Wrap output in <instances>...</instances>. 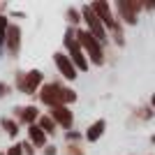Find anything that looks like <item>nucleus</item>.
<instances>
[{
    "instance_id": "nucleus-1",
    "label": "nucleus",
    "mask_w": 155,
    "mask_h": 155,
    "mask_svg": "<svg viewBox=\"0 0 155 155\" xmlns=\"http://www.w3.org/2000/svg\"><path fill=\"white\" fill-rule=\"evenodd\" d=\"M39 102L46 104V107H70L72 102H77V93L63 86L60 81H51V84H44L42 86V91L37 93Z\"/></svg>"
},
{
    "instance_id": "nucleus-2",
    "label": "nucleus",
    "mask_w": 155,
    "mask_h": 155,
    "mask_svg": "<svg viewBox=\"0 0 155 155\" xmlns=\"http://www.w3.org/2000/svg\"><path fill=\"white\" fill-rule=\"evenodd\" d=\"M63 44H65V49H67V56L72 58V63L77 65V70L88 72V67H91V60H88L86 51L81 49V44H79V39H77V28H67V30H65Z\"/></svg>"
},
{
    "instance_id": "nucleus-3",
    "label": "nucleus",
    "mask_w": 155,
    "mask_h": 155,
    "mask_svg": "<svg viewBox=\"0 0 155 155\" xmlns=\"http://www.w3.org/2000/svg\"><path fill=\"white\" fill-rule=\"evenodd\" d=\"M77 39H79V44H81V49L86 51V56H88V60H91L93 65H104V46L97 42L95 37H93L91 32L86 30V28H77Z\"/></svg>"
},
{
    "instance_id": "nucleus-4",
    "label": "nucleus",
    "mask_w": 155,
    "mask_h": 155,
    "mask_svg": "<svg viewBox=\"0 0 155 155\" xmlns=\"http://www.w3.org/2000/svg\"><path fill=\"white\" fill-rule=\"evenodd\" d=\"M116 19L120 23H127V26H137L139 21V12L143 9V0H118L116 5Z\"/></svg>"
},
{
    "instance_id": "nucleus-5",
    "label": "nucleus",
    "mask_w": 155,
    "mask_h": 155,
    "mask_svg": "<svg viewBox=\"0 0 155 155\" xmlns=\"http://www.w3.org/2000/svg\"><path fill=\"white\" fill-rule=\"evenodd\" d=\"M81 14H84L86 30L91 32L100 44H107V42H109V32H107V28H104V23L100 21V16L93 12V7L91 5H81Z\"/></svg>"
},
{
    "instance_id": "nucleus-6",
    "label": "nucleus",
    "mask_w": 155,
    "mask_h": 155,
    "mask_svg": "<svg viewBox=\"0 0 155 155\" xmlns=\"http://www.w3.org/2000/svg\"><path fill=\"white\" fill-rule=\"evenodd\" d=\"M53 65H56V70L63 74V79H67V81H74V79L79 77L77 65L72 63V58L67 56V53H63V51L53 53Z\"/></svg>"
},
{
    "instance_id": "nucleus-7",
    "label": "nucleus",
    "mask_w": 155,
    "mask_h": 155,
    "mask_svg": "<svg viewBox=\"0 0 155 155\" xmlns=\"http://www.w3.org/2000/svg\"><path fill=\"white\" fill-rule=\"evenodd\" d=\"M39 109L35 107V104H28V107H14V120L19 125H26V127H30V125H35L39 120Z\"/></svg>"
},
{
    "instance_id": "nucleus-8",
    "label": "nucleus",
    "mask_w": 155,
    "mask_h": 155,
    "mask_svg": "<svg viewBox=\"0 0 155 155\" xmlns=\"http://www.w3.org/2000/svg\"><path fill=\"white\" fill-rule=\"evenodd\" d=\"M49 116L56 120V125L58 127H63L65 132H70L72 125H74V114L70 111V107H53L51 111H49Z\"/></svg>"
},
{
    "instance_id": "nucleus-9",
    "label": "nucleus",
    "mask_w": 155,
    "mask_h": 155,
    "mask_svg": "<svg viewBox=\"0 0 155 155\" xmlns=\"http://www.w3.org/2000/svg\"><path fill=\"white\" fill-rule=\"evenodd\" d=\"M21 51V28L16 23H9V30H7V46H5V53L9 58H16Z\"/></svg>"
},
{
    "instance_id": "nucleus-10",
    "label": "nucleus",
    "mask_w": 155,
    "mask_h": 155,
    "mask_svg": "<svg viewBox=\"0 0 155 155\" xmlns=\"http://www.w3.org/2000/svg\"><path fill=\"white\" fill-rule=\"evenodd\" d=\"M42 84H44V74L39 70H28L26 72V88H23V93H26V95H37V93L42 91Z\"/></svg>"
},
{
    "instance_id": "nucleus-11",
    "label": "nucleus",
    "mask_w": 155,
    "mask_h": 155,
    "mask_svg": "<svg viewBox=\"0 0 155 155\" xmlns=\"http://www.w3.org/2000/svg\"><path fill=\"white\" fill-rule=\"evenodd\" d=\"M46 139H49V137H46L44 132L39 130V125H37V123L28 127V141H30L35 148H42V150H44L46 146H49V143H46Z\"/></svg>"
},
{
    "instance_id": "nucleus-12",
    "label": "nucleus",
    "mask_w": 155,
    "mask_h": 155,
    "mask_svg": "<svg viewBox=\"0 0 155 155\" xmlns=\"http://www.w3.org/2000/svg\"><path fill=\"white\" fill-rule=\"evenodd\" d=\"M104 130H107V120H104V118H100V120L91 123V127L84 132V139H86V141H91V143H95L97 139L104 134Z\"/></svg>"
},
{
    "instance_id": "nucleus-13",
    "label": "nucleus",
    "mask_w": 155,
    "mask_h": 155,
    "mask_svg": "<svg viewBox=\"0 0 155 155\" xmlns=\"http://www.w3.org/2000/svg\"><path fill=\"white\" fill-rule=\"evenodd\" d=\"M37 125H39V130H42L46 137H51V134H56V132H58V125H56V120H53L49 114H42V116H39V120H37Z\"/></svg>"
},
{
    "instance_id": "nucleus-14",
    "label": "nucleus",
    "mask_w": 155,
    "mask_h": 155,
    "mask_svg": "<svg viewBox=\"0 0 155 155\" xmlns=\"http://www.w3.org/2000/svg\"><path fill=\"white\" fill-rule=\"evenodd\" d=\"M65 19H67V23H70V28H77L79 23L84 21V14H81L79 7H70V9L65 12Z\"/></svg>"
},
{
    "instance_id": "nucleus-15",
    "label": "nucleus",
    "mask_w": 155,
    "mask_h": 155,
    "mask_svg": "<svg viewBox=\"0 0 155 155\" xmlns=\"http://www.w3.org/2000/svg\"><path fill=\"white\" fill-rule=\"evenodd\" d=\"M7 30H9V21H7L5 14H0V56L5 53V46H7Z\"/></svg>"
},
{
    "instance_id": "nucleus-16",
    "label": "nucleus",
    "mask_w": 155,
    "mask_h": 155,
    "mask_svg": "<svg viewBox=\"0 0 155 155\" xmlns=\"http://www.w3.org/2000/svg\"><path fill=\"white\" fill-rule=\"evenodd\" d=\"M0 127H2V132H7V137H16L19 134V123L14 120V118H2L0 120Z\"/></svg>"
},
{
    "instance_id": "nucleus-17",
    "label": "nucleus",
    "mask_w": 155,
    "mask_h": 155,
    "mask_svg": "<svg viewBox=\"0 0 155 155\" xmlns=\"http://www.w3.org/2000/svg\"><path fill=\"white\" fill-rule=\"evenodd\" d=\"M134 116L146 123V120H150V118L155 116V111L150 109V104H141V107H137V109H134Z\"/></svg>"
},
{
    "instance_id": "nucleus-18",
    "label": "nucleus",
    "mask_w": 155,
    "mask_h": 155,
    "mask_svg": "<svg viewBox=\"0 0 155 155\" xmlns=\"http://www.w3.org/2000/svg\"><path fill=\"white\" fill-rule=\"evenodd\" d=\"M63 155H86V150L81 148V143H65Z\"/></svg>"
},
{
    "instance_id": "nucleus-19",
    "label": "nucleus",
    "mask_w": 155,
    "mask_h": 155,
    "mask_svg": "<svg viewBox=\"0 0 155 155\" xmlns=\"http://www.w3.org/2000/svg\"><path fill=\"white\" fill-rule=\"evenodd\" d=\"M14 88L19 93H23V88H26V72H16L14 74Z\"/></svg>"
},
{
    "instance_id": "nucleus-20",
    "label": "nucleus",
    "mask_w": 155,
    "mask_h": 155,
    "mask_svg": "<svg viewBox=\"0 0 155 155\" xmlns=\"http://www.w3.org/2000/svg\"><path fill=\"white\" fill-rule=\"evenodd\" d=\"M65 141H67V143H77V141H81V132H77V130L65 132Z\"/></svg>"
},
{
    "instance_id": "nucleus-21",
    "label": "nucleus",
    "mask_w": 155,
    "mask_h": 155,
    "mask_svg": "<svg viewBox=\"0 0 155 155\" xmlns=\"http://www.w3.org/2000/svg\"><path fill=\"white\" fill-rule=\"evenodd\" d=\"M5 153H7V155H26V153H23V146H21V143H14V146H9Z\"/></svg>"
},
{
    "instance_id": "nucleus-22",
    "label": "nucleus",
    "mask_w": 155,
    "mask_h": 155,
    "mask_svg": "<svg viewBox=\"0 0 155 155\" xmlns=\"http://www.w3.org/2000/svg\"><path fill=\"white\" fill-rule=\"evenodd\" d=\"M12 93V84H7V81H0V97H7Z\"/></svg>"
},
{
    "instance_id": "nucleus-23",
    "label": "nucleus",
    "mask_w": 155,
    "mask_h": 155,
    "mask_svg": "<svg viewBox=\"0 0 155 155\" xmlns=\"http://www.w3.org/2000/svg\"><path fill=\"white\" fill-rule=\"evenodd\" d=\"M21 146H23V153L26 155H35V146L30 141H21Z\"/></svg>"
},
{
    "instance_id": "nucleus-24",
    "label": "nucleus",
    "mask_w": 155,
    "mask_h": 155,
    "mask_svg": "<svg viewBox=\"0 0 155 155\" xmlns=\"http://www.w3.org/2000/svg\"><path fill=\"white\" fill-rule=\"evenodd\" d=\"M42 153H44V155H58V148H56L53 143H49V146H46V148L42 150Z\"/></svg>"
},
{
    "instance_id": "nucleus-25",
    "label": "nucleus",
    "mask_w": 155,
    "mask_h": 155,
    "mask_svg": "<svg viewBox=\"0 0 155 155\" xmlns=\"http://www.w3.org/2000/svg\"><path fill=\"white\" fill-rule=\"evenodd\" d=\"M143 9L146 12H155V0H143Z\"/></svg>"
},
{
    "instance_id": "nucleus-26",
    "label": "nucleus",
    "mask_w": 155,
    "mask_h": 155,
    "mask_svg": "<svg viewBox=\"0 0 155 155\" xmlns=\"http://www.w3.org/2000/svg\"><path fill=\"white\" fill-rule=\"evenodd\" d=\"M148 104H150V109L155 111V93H153V95H150V102H148Z\"/></svg>"
},
{
    "instance_id": "nucleus-27",
    "label": "nucleus",
    "mask_w": 155,
    "mask_h": 155,
    "mask_svg": "<svg viewBox=\"0 0 155 155\" xmlns=\"http://www.w3.org/2000/svg\"><path fill=\"white\" fill-rule=\"evenodd\" d=\"M150 143H153V146H155V134H150Z\"/></svg>"
},
{
    "instance_id": "nucleus-28",
    "label": "nucleus",
    "mask_w": 155,
    "mask_h": 155,
    "mask_svg": "<svg viewBox=\"0 0 155 155\" xmlns=\"http://www.w3.org/2000/svg\"><path fill=\"white\" fill-rule=\"evenodd\" d=\"M0 155H7V153H5V150H0Z\"/></svg>"
},
{
    "instance_id": "nucleus-29",
    "label": "nucleus",
    "mask_w": 155,
    "mask_h": 155,
    "mask_svg": "<svg viewBox=\"0 0 155 155\" xmlns=\"http://www.w3.org/2000/svg\"><path fill=\"white\" fill-rule=\"evenodd\" d=\"M0 132H2V127H0Z\"/></svg>"
}]
</instances>
